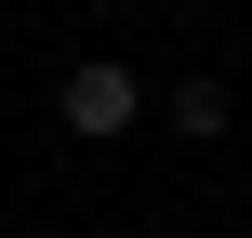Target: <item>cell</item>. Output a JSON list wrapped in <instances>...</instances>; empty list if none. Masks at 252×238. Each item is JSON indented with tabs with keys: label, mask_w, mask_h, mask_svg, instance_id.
<instances>
[{
	"label": "cell",
	"mask_w": 252,
	"mask_h": 238,
	"mask_svg": "<svg viewBox=\"0 0 252 238\" xmlns=\"http://www.w3.org/2000/svg\"><path fill=\"white\" fill-rule=\"evenodd\" d=\"M53 106H66V132H80V146H120V132L146 119V79H133V66H66V93H53Z\"/></svg>",
	"instance_id": "1"
},
{
	"label": "cell",
	"mask_w": 252,
	"mask_h": 238,
	"mask_svg": "<svg viewBox=\"0 0 252 238\" xmlns=\"http://www.w3.org/2000/svg\"><path fill=\"white\" fill-rule=\"evenodd\" d=\"M173 132H226V79H173Z\"/></svg>",
	"instance_id": "2"
}]
</instances>
